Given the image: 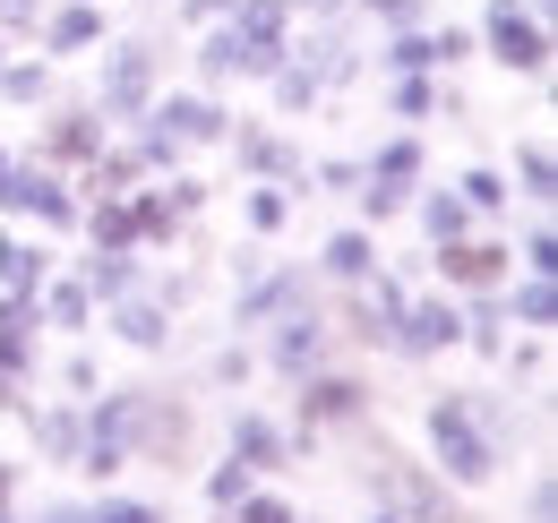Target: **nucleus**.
<instances>
[{"label":"nucleus","instance_id":"1","mask_svg":"<svg viewBox=\"0 0 558 523\" xmlns=\"http://www.w3.org/2000/svg\"><path fill=\"white\" fill-rule=\"evenodd\" d=\"M421 447H429V472L447 481V489H489L507 455H515V403L498 387H438L421 403Z\"/></svg>","mask_w":558,"mask_h":523},{"label":"nucleus","instance_id":"2","mask_svg":"<svg viewBox=\"0 0 558 523\" xmlns=\"http://www.w3.org/2000/svg\"><path fill=\"white\" fill-rule=\"evenodd\" d=\"M86 429L112 438L130 463H155V472H181L198 463V403L155 378H130V387H95L86 394Z\"/></svg>","mask_w":558,"mask_h":523},{"label":"nucleus","instance_id":"3","mask_svg":"<svg viewBox=\"0 0 558 523\" xmlns=\"http://www.w3.org/2000/svg\"><path fill=\"white\" fill-rule=\"evenodd\" d=\"M369 421H378V387H369V369H352L344 352L318 361L310 378H292V429H301L310 447L352 438V429H369Z\"/></svg>","mask_w":558,"mask_h":523},{"label":"nucleus","instance_id":"4","mask_svg":"<svg viewBox=\"0 0 558 523\" xmlns=\"http://www.w3.org/2000/svg\"><path fill=\"white\" fill-rule=\"evenodd\" d=\"M86 61H95V95H86V104H95L112 130L138 121L146 104H155V86H163V44H155V35H104Z\"/></svg>","mask_w":558,"mask_h":523},{"label":"nucleus","instance_id":"5","mask_svg":"<svg viewBox=\"0 0 558 523\" xmlns=\"http://www.w3.org/2000/svg\"><path fill=\"white\" fill-rule=\"evenodd\" d=\"M0 223H26V232H44V241H77V190L70 172H52L44 155H9V172H0Z\"/></svg>","mask_w":558,"mask_h":523},{"label":"nucleus","instance_id":"6","mask_svg":"<svg viewBox=\"0 0 558 523\" xmlns=\"http://www.w3.org/2000/svg\"><path fill=\"white\" fill-rule=\"evenodd\" d=\"M473 44H482L489 69H507V77H533V86H550V17L533 9V0H482V17H473Z\"/></svg>","mask_w":558,"mask_h":523},{"label":"nucleus","instance_id":"7","mask_svg":"<svg viewBox=\"0 0 558 523\" xmlns=\"http://www.w3.org/2000/svg\"><path fill=\"white\" fill-rule=\"evenodd\" d=\"M336 352H344V335H336V318H327V292L292 301L283 318L258 327V369H276L283 387H292V378H310V369H318V361H336Z\"/></svg>","mask_w":558,"mask_h":523},{"label":"nucleus","instance_id":"8","mask_svg":"<svg viewBox=\"0 0 558 523\" xmlns=\"http://www.w3.org/2000/svg\"><path fill=\"white\" fill-rule=\"evenodd\" d=\"M361 489H369V507H396L404 523H464V489H447L429 463L387 455V447L378 463H361Z\"/></svg>","mask_w":558,"mask_h":523},{"label":"nucleus","instance_id":"9","mask_svg":"<svg viewBox=\"0 0 558 523\" xmlns=\"http://www.w3.org/2000/svg\"><path fill=\"white\" fill-rule=\"evenodd\" d=\"M447 352H464V301L456 292H438V283H413V301H404V318L387 335V361H447Z\"/></svg>","mask_w":558,"mask_h":523},{"label":"nucleus","instance_id":"10","mask_svg":"<svg viewBox=\"0 0 558 523\" xmlns=\"http://www.w3.org/2000/svg\"><path fill=\"white\" fill-rule=\"evenodd\" d=\"M223 455H241L258 481H276V472H292V463H310L318 447H310L292 421H276V412H258V403H232V412H223Z\"/></svg>","mask_w":558,"mask_h":523},{"label":"nucleus","instance_id":"11","mask_svg":"<svg viewBox=\"0 0 558 523\" xmlns=\"http://www.w3.org/2000/svg\"><path fill=\"white\" fill-rule=\"evenodd\" d=\"M112 137H121V130H112L95 104H61V95H52V104H44V121H35V137H26V155H44L52 172H86Z\"/></svg>","mask_w":558,"mask_h":523},{"label":"nucleus","instance_id":"12","mask_svg":"<svg viewBox=\"0 0 558 523\" xmlns=\"http://www.w3.org/2000/svg\"><path fill=\"white\" fill-rule=\"evenodd\" d=\"M421 266H429V283L438 292H498L507 275H515V250L498 241V232H464V241H438V250H421Z\"/></svg>","mask_w":558,"mask_h":523},{"label":"nucleus","instance_id":"13","mask_svg":"<svg viewBox=\"0 0 558 523\" xmlns=\"http://www.w3.org/2000/svg\"><path fill=\"white\" fill-rule=\"evenodd\" d=\"M223 26H232V44H241L232 86H267V69L292 52V26H301V17H292L283 0H232V17H223Z\"/></svg>","mask_w":558,"mask_h":523},{"label":"nucleus","instance_id":"14","mask_svg":"<svg viewBox=\"0 0 558 523\" xmlns=\"http://www.w3.org/2000/svg\"><path fill=\"white\" fill-rule=\"evenodd\" d=\"M310 292H318V275H310V266L267 258V266H250V275L232 283V318H223V327H232V335H258L267 318H283V309H292V301H310Z\"/></svg>","mask_w":558,"mask_h":523},{"label":"nucleus","instance_id":"15","mask_svg":"<svg viewBox=\"0 0 558 523\" xmlns=\"http://www.w3.org/2000/svg\"><path fill=\"white\" fill-rule=\"evenodd\" d=\"M223 155H232V172H241V181H283V190L301 197V172H310V146H301L292 130H276V121H232Z\"/></svg>","mask_w":558,"mask_h":523},{"label":"nucleus","instance_id":"16","mask_svg":"<svg viewBox=\"0 0 558 523\" xmlns=\"http://www.w3.org/2000/svg\"><path fill=\"white\" fill-rule=\"evenodd\" d=\"M95 327L112 335L121 352H138V361H172V343H181V309H163L155 292H121V301H104L95 309Z\"/></svg>","mask_w":558,"mask_h":523},{"label":"nucleus","instance_id":"17","mask_svg":"<svg viewBox=\"0 0 558 523\" xmlns=\"http://www.w3.org/2000/svg\"><path fill=\"white\" fill-rule=\"evenodd\" d=\"M146 112L181 137L190 155H215V146L232 137V104H223V95H207V86H155V104H146Z\"/></svg>","mask_w":558,"mask_h":523},{"label":"nucleus","instance_id":"18","mask_svg":"<svg viewBox=\"0 0 558 523\" xmlns=\"http://www.w3.org/2000/svg\"><path fill=\"white\" fill-rule=\"evenodd\" d=\"M104 35H112L104 0H44V17H35V52L44 61H86Z\"/></svg>","mask_w":558,"mask_h":523},{"label":"nucleus","instance_id":"19","mask_svg":"<svg viewBox=\"0 0 558 523\" xmlns=\"http://www.w3.org/2000/svg\"><path fill=\"white\" fill-rule=\"evenodd\" d=\"M17 429H26V447L35 463H52V472H70L77 447H86V403L77 394H52V403H35L26 394V412H17Z\"/></svg>","mask_w":558,"mask_h":523},{"label":"nucleus","instance_id":"20","mask_svg":"<svg viewBox=\"0 0 558 523\" xmlns=\"http://www.w3.org/2000/svg\"><path fill=\"white\" fill-rule=\"evenodd\" d=\"M387 266V250H378V232L369 223H336L327 241H318V258H310V275H318V292H344V283H369Z\"/></svg>","mask_w":558,"mask_h":523},{"label":"nucleus","instance_id":"21","mask_svg":"<svg viewBox=\"0 0 558 523\" xmlns=\"http://www.w3.org/2000/svg\"><path fill=\"white\" fill-rule=\"evenodd\" d=\"M130 223H138V250H146V258H172V250L190 241V215L163 197V181H155V172L130 190Z\"/></svg>","mask_w":558,"mask_h":523},{"label":"nucleus","instance_id":"22","mask_svg":"<svg viewBox=\"0 0 558 523\" xmlns=\"http://www.w3.org/2000/svg\"><path fill=\"white\" fill-rule=\"evenodd\" d=\"M52 266H61V241H44L26 223H0V292H44Z\"/></svg>","mask_w":558,"mask_h":523},{"label":"nucleus","instance_id":"23","mask_svg":"<svg viewBox=\"0 0 558 523\" xmlns=\"http://www.w3.org/2000/svg\"><path fill=\"white\" fill-rule=\"evenodd\" d=\"M77 283H86V292H95V309H104V301H121V292H138L146 283V250H77Z\"/></svg>","mask_w":558,"mask_h":523},{"label":"nucleus","instance_id":"24","mask_svg":"<svg viewBox=\"0 0 558 523\" xmlns=\"http://www.w3.org/2000/svg\"><path fill=\"white\" fill-rule=\"evenodd\" d=\"M52 95H61V61H44L35 44L0 61V104H9V112H44Z\"/></svg>","mask_w":558,"mask_h":523},{"label":"nucleus","instance_id":"25","mask_svg":"<svg viewBox=\"0 0 558 523\" xmlns=\"http://www.w3.org/2000/svg\"><path fill=\"white\" fill-rule=\"evenodd\" d=\"M404 215L421 223V250H438V241H464V232H482L464 197H456V190H429V181H413V206H404Z\"/></svg>","mask_w":558,"mask_h":523},{"label":"nucleus","instance_id":"26","mask_svg":"<svg viewBox=\"0 0 558 523\" xmlns=\"http://www.w3.org/2000/svg\"><path fill=\"white\" fill-rule=\"evenodd\" d=\"M35 309H44V327H61V335H95V292L77 283V266H52V275H44Z\"/></svg>","mask_w":558,"mask_h":523},{"label":"nucleus","instance_id":"27","mask_svg":"<svg viewBox=\"0 0 558 523\" xmlns=\"http://www.w3.org/2000/svg\"><path fill=\"white\" fill-rule=\"evenodd\" d=\"M498 301H507V327H524V335L558 327V275H507Z\"/></svg>","mask_w":558,"mask_h":523},{"label":"nucleus","instance_id":"28","mask_svg":"<svg viewBox=\"0 0 558 523\" xmlns=\"http://www.w3.org/2000/svg\"><path fill=\"white\" fill-rule=\"evenodd\" d=\"M267 104H276V121H310V112H327V86H318V69H310V61L283 52V61L267 69Z\"/></svg>","mask_w":558,"mask_h":523},{"label":"nucleus","instance_id":"29","mask_svg":"<svg viewBox=\"0 0 558 523\" xmlns=\"http://www.w3.org/2000/svg\"><path fill=\"white\" fill-rule=\"evenodd\" d=\"M507 343H515V335H507V301H498V292H464V352L498 369Z\"/></svg>","mask_w":558,"mask_h":523},{"label":"nucleus","instance_id":"30","mask_svg":"<svg viewBox=\"0 0 558 523\" xmlns=\"http://www.w3.org/2000/svg\"><path fill=\"white\" fill-rule=\"evenodd\" d=\"M361 172H378V181H429V146H421V130H396V137H378L369 155H361Z\"/></svg>","mask_w":558,"mask_h":523},{"label":"nucleus","instance_id":"31","mask_svg":"<svg viewBox=\"0 0 558 523\" xmlns=\"http://www.w3.org/2000/svg\"><path fill=\"white\" fill-rule=\"evenodd\" d=\"M507 190L524 197L533 215H550V197H558V155L542 146V137H524V146H515V172H507Z\"/></svg>","mask_w":558,"mask_h":523},{"label":"nucleus","instance_id":"32","mask_svg":"<svg viewBox=\"0 0 558 523\" xmlns=\"http://www.w3.org/2000/svg\"><path fill=\"white\" fill-rule=\"evenodd\" d=\"M292 206H301V197L283 190V181H241V232H250V241H276L283 223H292Z\"/></svg>","mask_w":558,"mask_h":523},{"label":"nucleus","instance_id":"33","mask_svg":"<svg viewBox=\"0 0 558 523\" xmlns=\"http://www.w3.org/2000/svg\"><path fill=\"white\" fill-rule=\"evenodd\" d=\"M447 190L473 206V223H507V206H515V190H507V172H498V163H464Z\"/></svg>","mask_w":558,"mask_h":523},{"label":"nucleus","instance_id":"34","mask_svg":"<svg viewBox=\"0 0 558 523\" xmlns=\"http://www.w3.org/2000/svg\"><path fill=\"white\" fill-rule=\"evenodd\" d=\"M86 523H172V507L163 498H138V489H86Z\"/></svg>","mask_w":558,"mask_h":523},{"label":"nucleus","instance_id":"35","mask_svg":"<svg viewBox=\"0 0 558 523\" xmlns=\"http://www.w3.org/2000/svg\"><path fill=\"white\" fill-rule=\"evenodd\" d=\"M404 206H413V190H404V181H378V172H361V190H352V223L387 232V223H404Z\"/></svg>","mask_w":558,"mask_h":523},{"label":"nucleus","instance_id":"36","mask_svg":"<svg viewBox=\"0 0 558 523\" xmlns=\"http://www.w3.org/2000/svg\"><path fill=\"white\" fill-rule=\"evenodd\" d=\"M232 61H241L232 26H223V17H215V26H198V52H190V69H198V86H207V95H223V86H232Z\"/></svg>","mask_w":558,"mask_h":523},{"label":"nucleus","instance_id":"37","mask_svg":"<svg viewBox=\"0 0 558 523\" xmlns=\"http://www.w3.org/2000/svg\"><path fill=\"white\" fill-rule=\"evenodd\" d=\"M250 378H258V343H250V335H223V343L207 352V387L215 394H241Z\"/></svg>","mask_w":558,"mask_h":523},{"label":"nucleus","instance_id":"38","mask_svg":"<svg viewBox=\"0 0 558 523\" xmlns=\"http://www.w3.org/2000/svg\"><path fill=\"white\" fill-rule=\"evenodd\" d=\"M292 515H301V507L283 498L276 481H250V489H241V498L223 507V523H292Z\"/></svg>","mask_w":558,"mask_h":523},{"label":"nucleus","instance_id":"39","mask_svg":"<svg viewBox=\"0 0 558 523\" xmlns=\"http://www.w3.org/2000/svg\"><path fill=\"white\" fill-rule=\"evenodd\" d=\"M507 250H515V275H558V223H550V215H533L524 241H507Z\"/></svg>","mask_w":558,"mask_h":523},{"label":"nucleus","instance_id":"40","mask_svg":"<svg viewBox=\"0 0 558 523\" xmlns=\"http://www.w3.org/2000/svg\"><path fill=\"white\" fill-rule=\"evenodd\" d=\"M344 9L369 35H378V26H429V17H438V0H344Z\"/></svg>","mask_w":558,"mask_h":523},{"label":"nucleus","instance_id":"41","mask_svg":"<svg viewBox=\"0 0 558 523\" xmlns=\"http://www.w3.org/2000/svg\"><path fill=\"white\" fill-rule=\"evenodd\" d=\"M250 481H258V472H250V463H241V455H215V463H207V481H198V489H207V507H215V515H223V507H232V498H241Z\"/></svg>","mask_w":558,"mask_h":523},{"label":"nucleus","instance_id":"42","mask_svg":"<svg viewBox=\"0 0 558 523\" xmlns=\"http://www.w3.org/2000/svg\"><path fill=\"white\" fill-rule=\"evenodd\" d=\"M155 181H163V197H172V206H181L190 223H198V215H207V206H215V190H207V181H198V172H190V163H181V172H155Z\"/></svg>","mask_w":558,"mask_h":523},{"label":"nucleus","instance_id":"43","mask_svg":"<svg viewBox=\"0 0 558 523\" xmlns=\"http://www.w3.org/2000/svg\"><path fill=\"white\" fill-rule=\"evenodd\" d=\"M61 387H70L77 403H86V394L104 387V369H95V352H61Z\"/></svg>","mask_w":558,"mask_h":523},{"label":"nucleus","instance_id":"44","mask_svg":"<svg viewBox=\"0 0 558 523\" xmlns=\"http://www.w3.org/2000/svg\"><path fill=\"white\" fill-rule=\"evenodd\" d=\"M35 17H44V0H0V35L9 44H35Z\"/></svg>","mask_w":558,"mask_h":523},{"label":"nucleus","instance_id":"45","mask_svg":"<svg viewBox=\"0 0 558 523\" xmlns=\"http://www.w3.org/2000/svg\"><path fill=\"white\" fill-rule=\"evenodd\" d=\"M524 523H558V472H533V489H524Z\"/></svg>","mask_w":558,"mask_h":523},{"label":"nucleus","instance_id":"46","mask_svg":"<svg viewBox=\"0 0 558 523\" xmlns=\"http://www.w3.org/2000/svg\"><path fill=\"white\" fill-rule=\"evenodd\" d=\"M215 17H232V0H172V26H190V35L215 26Z\"/></svg>","mask_w":558,"mask_h":523},{"label":"nucleus","instance_id":"47","mask_svg":"<svg viewBox=\"0 0 558 523\" xmlns=\"http://www.w3.org/2000/svg\"><path fill=\"white\" fill-rule=\"evenodd\" d=\"M17 523H86V498H52V507H35V515H17Z\"/></svg>","mask_w":558,"mask_h":523},{"label":"nucleus","instance_id":"48","mask_svg":"<svg viewBox=\"0 0 558 523\" xmlns=\"http://www.w3.org/2000/svg\"><path fill=\"white\" fill-rule=\"evenodd\" d=\"M17 498H26V463H9V455H0V515H9Z\"/></svg>","mask_w":558,"mask_h":523},{"label":"nucleus","instance_id":"49","mask_svg":"<svg viewBox=\"0 0 558 523\" xmlns=\"http://www.w3.org/2000/svg\"><path fill=\"white\" fill-rule=\"evenodd\" d=\"M283 9H292V17H336L344 0H283Z\"/></svg>","mask_w":558,"mask_h":523},{"label":"nucleus","instance_id":"50","mask_svg":"<svg viewBox=\"0 0 558 523\" xmlns=\"http://www.w3.org/2000/svg\"><path fill=\"white\" fill-rule=\"evenodd\" d=\"M361 523H404V515H396V507H369V515H361Z\"/></svg>","mask_w":558,"mask_h":523},{"label":"nucleus","instance_id":"51","mask_svg":"<svg viewBox=\"0 0 558 523\" xmlns=\"http://www.w3.org/2000/svg\"><path fill=\"white\" fill-rule=\"evenodd\" d=\"M9 155H17V146H9V137H0V172H9Z\"/></svg>","mask_w":558,"mask_h":523},{"label":"nucleus","instance_id":"52","mask_svg":"<svg viewBox=\"0 0 558 523\" xmlns=\"http://www.w3.org/2000/svg\"><path fill=\"white\" fill-rule=\"evenodd\" d=\"M533 9H542V17H558V0H533Z\"/></svg>","mask_w":558,"mask_h":523},{"label":"nucleus","instance_id":"53","mask_svg":"<svg viewBox=\"0 0 558 523\" xmlns=\"http://www.w3.org/2000/svg\"><path fill=\"white\" fill-rule=\"evenodd\" d=\"M9 52H17V44H9V35H0V61H9Z\"/></svg>","mask_w":558,"mask_h":523},{"label":"nucleus","instance_id":"54","mask_svg":"<svg viewBox=\"0 0 558 523\" xmlns=\"http://www.w3.org/2000/svg\"><path fill=\"white\" fill-rule=\"evenodd\" d=\"M138 9H163V0H138Z\"/></svg>","mask_w":558,"mask_h":523},{"label":"nucleus","instance_id":"55","mask_svg":"<svg viewBox=\"0 0 558 523\" xmlns=\"http://www.w3.org/2000/svg\"><path fill=\"white\" fill-rule=\"evenodd\" d=\"M0 523H17V507H9V515H0Z\"/></svg>","mask_w":558,"mask_h":523},{"label":"nucleus","instance_id":"56","mask_svg":"<svg viewBox=\"0 0 558 523\" xmlns=\"http://www.w3.org/2000/svg\"><path fill=\"white\" fill-rule=\"evenodd\" d=\"M292 523H318V515H292Z\"/></svg>","mask_w":558,"mask_h":523}]
</instances>
